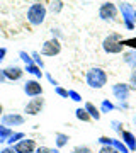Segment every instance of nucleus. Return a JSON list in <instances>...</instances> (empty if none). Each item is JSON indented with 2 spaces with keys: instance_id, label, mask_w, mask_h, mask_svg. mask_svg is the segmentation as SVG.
<instances>
[{
  "instance_id": "nucleus-1",
  "label": "nucleus",
  "mask_w": 136,
  "mask_h": 153,
  "mask_svg": "<svg viewBox=\"0 0 136 153\" xmlns=\"http://www.w3.org/2000/svg\"><path fill=\"white\" fill-rule=\"evenodd\" d=\"M85 80H87L88 87L92 88H102L106 83H107V73L102 70V68H90L87 71V76H85Z\"/></svg>"
},
{
  "instance_id": "nucleus-2",
  "label": "nucleus",
  "mask_w": 136,
  "mask_h": 153,
  "mask_svg": "<svg viewBox=\"0 0 136 153\" xmlns=\"http://www.w3.org/2000/svg\"><path fill=\"white\" fill-rule=\"evenodd\" d=\"M46 14H48V9L41 4V2H36L27 9V21L31 22L33 26H41L46 19Z\"/></svg>"
},
{
  "instance_id": "nucleus-3",
  "label": "nucleus",
  "mask_w": 136,
  "mask_h": 153,
  "mask_svg": "<svg viewBox=\"0 0 136 153\" xmlns=\"http://www.w3.org/2000/svg\"><path fill=\"white\" fill-rule=\"evenodd\" d=\"M102 49L107 55H119V53H123L124 44H123L121 36L119 34H109L107 38L102 41Z\"/></svg>"
},
{
  "instance_id": "nucleus-4",
  "label": "nucleus",
  "mask_w": 136,
  "mask_h": 153,
  "mask_svg": "<svg viewBox=\"0 0 136 153\" xmlns=\"http://www.w3.org/2000/svg\"><path fill=\"white\" fill-rule=\"evenodd\" d=\"M60 51H61V43L58 38L48 39L41 46V55L43 56H56V55H60Z\"/></svg>"
},
{
  "instance_id": "nucleus-5",
  "label": "nucleus",
  "mask_w": 136,
  "mask_h": 153,
  "mask_svg": "<svg viewBox=\"0 0 136 153\" xmlns=\"http://www.w3.org/2000/svg\"><path fill=\"white\" fill-rule=\"evenodd\" d=\"M99 17L102 21H116L117 17V7L112 2H104L99 9Z\"/></svg>"
},
{
  "instance_id": "nucleus-6",
  "label": "nucleus",
  "mask_w": 136,
  "mask_h": 153,
  "mask_svg": "<svg viewBox=\"0 0 136 153\" xmlns=\"http://www.w3.org/2000/svg\"><path fill=\"white\" fill-rule=\"evenodd\" d=\"M119 10L123 12V21H124V26H126V29H133L135 27V9L128 4V2H123L121 4V7H119Z\"/></svg>"
},
{
  "instance_id": "nucleus-7",
  "label": "nucleus",
  "mask_w": 136,
  "mask_h": 153,
  "mask_svg": "<svg viewBox=\"0 0 136 153\" xmlns=\"http://www.w3.org/2000/svg\"><path fill=\"white\" fill-rule=\"evenodd\" d=\"M43 107H44V99L39 95V97H33L27 102L26 107H24V112L27 116H38L43 111Z\"/></svg>"
},
{
  "instance_id": "nucleus-8",
  "label": "nucleus",
  "mask_w": 136,
  "mask_h": 153,
  "mask_svg": "<svg viewBox=\"0 0 136 153\" xmlns=\"http://www.w3.org/2000/svg\"><path fill=\"white\" fill-rule=\"evenodd\" d=\"M36 148H38L36 146V141L31 140V138H24V140H21V141H17L14 145L16 153H34Z\"/></svg>"
},
{
  "instance_id": "nucleus-9",
  "label": "nucleus",
  "mask_w": 136,
  "mask_h": 153,
  "mask_svg": "<svg viewBox=\"0 0 136 153\" xmlns=\"http://www.w3.org/2000/svg\"><path fill=\"white\" fill-rule=\"evenodd\" d=\"M24 92L29 97H39V95H43V87L38 80H27L24 83Z\"/></svg>"
},
{
  "instance_id": "nucleus-10",
  "label": "nucleus",
  "mask_w": 136,
  "mask_h": 153,
  "mask_svg": "<svg viewBox=\"0 0 136 153\" xmlns=\"http://www.w3.org/2000/svg\"><path fill=\"white\" fill-rule=\"evenodd\" d=\"M4 71H5V78H7V80H10V82H17V80H21L22 75H24V70H22L21 66H17V65L7 66Z\"/></svg>"
},
{
  "instance_id": "nucleus-11",
  "label": "nucleus",
  "mask_w": 136,
  "mask_h": 153,
  "mask_svg": "<svg viewBox=\"0 0 136 153\" xmlns=\"http://www.w3.org/2000/svg\"><path fill=\"white\" fill-rule=\"evenodd\" d=\"M2 124L4 126H21L24 124V116L21 114H4L2 116Z\"/></svg>"
},
{
  "instance_id": "nucleus-12",
  "label": "nucleus",
  "mask_w": 136,
  "mask_h": 153,
  "mask_svg": "<svg viewBox=\"0 0 136 153\" xmlns=\"http://www.w3.org/2000/svg\"><path fill=\"white\" fill-rule=\"evenodd\" d=\"M129 85H126V83H116L114 87H112V94L116 95V99H119L121 102H124L126 99H128V94H129Z\"/></svg>"
},
{
  "instance_id": "nucleus-13",
  "label": "nucleus",
  "mask_w": 136,
  "mask_h": 153,
  "mask_svg": "<svg viewBox=\"0 0 136 153\" xmlns=\"http://www.w3.org/2000/svg\"><path fill=\"white\" fill-rule=\"evenodd\" d=\"M121 136H123V140H124V145L129 146L131 152H136V140H135V136H133L129 131H123L121 133Z\"/></svg>"
},
{
  "instance_id": "nucleus-14",
  "label": "nucleus",
  "mask_w": 136,
  "mask_h": 153,
  "mask_svg": "<svg viewBox=\"0 0 136 153\" xmlns=\"http://www.w3.org/2000/svg\"><path fill=\"white\" fill-rule=\"evenodd\" d=\"M85 111L88 112V116H90L92 119H95V121L100 119V114H102V112H100V111H99L92 102H87V104H85Z\"/></svg>"
},
{
  "instance_id": "nucleus-15",
  "label": "nucleus",
  "mask_w": 136,
  "mask_h": 153,
  "mask_svg": "<svg viewBox=\"0 0 136 153\" xmlns=\"http://www.w3.org/2000/svg\"><path fill=\"white\" fill-rule=\"evenodd\" d=\"M12 129L10 128H9V126H0V143H7V140H9V138L12 136Z\"/></svg>"
},
{
  "instance_id": "nucleus-16",
  "label": "nucleus",
  "mask_w": 136,
  "mask_h": 153,
  "mask_svg": "<svg viewBox=\"0 0 136 153\" xmlns=\"http://www.w3.org/2000/svg\"><path fill=\"white\" fill-rule=\"evenodd\" d=\"M75 116H77V119L83 121V123H88V121H92V117L88 116V112L85 111V107H78V109L75 111Z\"/></svg>"
},
{
  "instance_id": "nucleus-17",
  "label": "nucleus",
  "mask_w": 136,
  "mask_h": 153,
  "mask_svg": "<svg viewBox=\"0 0 136 153\" xmlns=\"http://www.w3.org/2000/svg\"><path fill=\"white\" fill-rule=\"evenodd\" d=\"M54 138H56V148H63L68 143V140H70L68 134H65V133H56Z\"/></svg>"
},
{
  "instance_id": "nucleus-18",
  "label": "nucleus",
  "mask_w": 136,
  "mask_h": 153,
  "mask_svg": "<svg viewBox=\"0 0 136 153\" xmlns=\"http://www.w3.org/2000/svg\"><path fill=\"white\" fill-rule=\"evenodd\" d=\"M26 71L27 73H31V75H34V76H38V78H41L43 76V71H41V68H39L38 65H26Z\"/></svg>"
},
{
  "instance_id": "nucleus-19",
  "label": "nucleus",
  "mask_w": 136,
  "mask_h": 153,
  "mask_svg": "<svg viewBox=\"0 0 136 153\" xmlns=\"http://www.w3.org/2000/svg\"><path fill=\"white\" fill-rule=\"evenodd\" d=\"M24 138H26V134H24V133H21V131H19V133H12V136L7 140V143L14 146L17 141H21V140H24Z\"/></svg>"
},
{
  "instance_id": "nucleus-20",
  "label": "nucleus",
  "mask_w": 136,
  "mask_h": 153,
  "mask_svg": "<svg viewBox=\"0 0 136 153\" xmlns=\"http://www.w3.org/2000/svg\"><path fill=\"white\" fill-rule=\"evenodd\" d=\"M61 9H63V2H61V0H53V2L49 4V10L53 12V14L61 12Z\"/></svg>"
},
{
  "instance_id": "nucleus-21",
  "label": "nucleus",
  "mask_w": 136,
  "mask_h": 153,
  "mask_svg": "<svg viewBox=\"0 0 136 153\" xmlns=\"http://www.w3.org/2000/svg\"><path fill=\"white\" fill-rule=\"evenodd\" d=\"M114 104L112 102H109V100H102V104H100V112H109V111H114Z\"/></svg>"
},
{
  "instance_id": "nucleus-22",
  "label": "nucleus",
  "mask_w": 136,
  "mask_h": 153,
  "mask_svg": "<svg viewBox=\"0 0 136 153\" xmlns=\"http://www.w3.org/2000/svg\"><path fill=\"white\" fill-rule=\"evenodd\" d=\"M34 153H58V148H49V146H38Z\"/></svg>"
},
{
  "instance_id": "nucleus-23",
  "label": "nucleus",
  "mask_w": 136,
  "mask_h": 153,
  "mask_svg": "<svg viewBox=\"0 0 136 153\" xmlns=\"http://www.w3.org/2000/svg\"><path fill=\"white\" fill-rule=\"evenodd\" d=\"M19 56H21V60L24 61L26 65H33V63H34V61H33V56L27 55L26 51H21V53H19Z\"/></svg>"
},
{
  "instance_id": "nucleus-24",
  "label": "nucleus",
  "mask_w": 136,
  "mask_h": 153,
  "mask_svg": "<svg viewBox=\"0 0 136 153\" xmlns=\"http://www.w3.org/2000/svg\"><path fill=\"white\" fill-rule=\"evenodd\" d=\"M31 56H33V61H34V65H38L39 68H44V63H43V60L39 58V53H38V51H34V53H33Z\"/></svg>"
},
{
  "instance_id": "nucleus-25",
  "label": "nucleus",
  "mask_w": 136,
  "mask_h": 153,
  "mask_svg": "<svg viewBox=\"0 0 136 153\" xmlns=\"http://www.w3.org/2000/svg\"><path fill=\"white\" fill-rule=\"evenodd\" d=\"M99 153H119V152H117L112 145H104V146L99 150Z\"/></svg>"
},
{
  "instance_id": "nucleus-26",
  "label": "nucleus",
  "mask_w": 136,
  "mask_h": 153,
  "mask_svg": "<svg viewBox=\"0 0 136 153\" xmlns=\"http://www.w3.org/2000/svg\"><path fill=\"white\" fill-rule=\"evenodd\" d=\"M129 88L136 90V65L133 66V73H131V82H129Z\"/></svg>"
},
{
  "instance_id": "nucleus-27",
  "label": "nucleus",
  "mask_w": 136,
  "mask_h": 153,
  "mask_svg": "<svg viewBox=\"0 0 136 153\" xmlns=\"http://www.w3.org/2000/svg\"><path fill=\"white\" fill-rule=\"evenodd\" d=\"M71 153H92V150H90L88 146H85V145H83V146H75Z\"/></svg>"
},
{
  "instance_id": "nucleus-28",
  "label": "nucleus",
  "mask_w": 136,
  "mask_h": 153,
  "mask_svg": "<svg viewBox=\"0 0 136 153\" xmlns=\"http://www.w3.org/2000/svg\"><path fill=\"white\" fill-rule=\"evenodd\" d=\"M68 97L71 99V100H75V102H80L82 97H80V94L75 92V90H68Z\"/></svg>"
},
{
  "instance_id": "nucleus-29",
  "label": "nucleus",
  "mask_w": 136,
  "mask_h": 153,
  "mask_svg": "<svg viewBox=\"0 0 136 153\" xmlns=\"http://www.w3.org/2000/svg\"><path fill=\"white\" fill-rule=\"evenodd\" d=\"M54 92L58 94L60 97H68V90H65V88L60 87V85H58V87H54Z\"/></svg>"
},
{
  "instance_id": "nucleus-30",
  "label": "nucleus",
  "mask_w": 136,
  "mask_h": 153,
  "mask_svg": "<svg viewBox=\"0 0 136 153\" xmlns=\"http://www.w3.org/2000/svg\"><path fill=\"white\" fill-rule=\"evenodd\" d=\"M0 153H16V150H14V146H7V148H4Z\"/></svg>"
},
{
  "instance_id": "nucleus-31",
  "label": "nucleus",
  "mask_w": 136,
  "mask_h": 153,
  "mask_svg": "<svg viewBox=\"0 0 136 153\" xmlns=\"http://www.w3.org/2000/svg\"><path fill=\"white\" fill-rule=\"evenodd\" d=\"M5 55H7V49L5 48H0V61L5 58Z\"/></svg>"
},
{
  "instance_id": "nucleus-32",
  "label": "nucleus",
  "mask_w": 136,
  "mask_h": 153,
  "mask_svg": "<svg viewBox=\"0 0 136 153\" xmlns=\"http://www.w3.org/2000/svg\"><path fill=\"white\" fill-rule=\"evenodd\" d=\"M5 80H7V78H5V71L0 68V82H5Z\"/></svg>"
},
{
  "instance_id": "nucleus-33",
  "label": "nucleus",
  "mask_w": 136,
  "mask_h": 153,
  "mask_svg": "<svg viewBox=\"0 0 136 153\" xmlns=\"http://www.w3.org/2000/svg\"><path fill=\"white\" fill-rule=\"evenodd\" d=\"M46 76H48V80H49V82H51V83H53L54 87H58V82H56V80H54L53 76H51V75H46Z\"/></svg>"
},
{
  "instance_id": "nucleus-34",
  "label": "nucleus",
  "mask_w": 136,
  "mask_h": 153,
  "mask_svg": "<svg viewBox=\"0 0 136 153\" xmlns=\"http://www.w3.org/2000/svg\"><path fill=\"white\" fill-rule=\"evenodd\" d=\"M2 112H4V107H2V104H0V117L4 116V114H2Z\"/></svg>"
},
{
  "instance_id": "nucleus-35",
  "label": "nucleus",
  "mask_w": 136,
  "mask_h": 153,
  "mask_svg": "<svg viewBox=\"0 0 136 153\" xmlns=\"http://www.w3.org/2000/svg\"><path fill=\"white\" fill-rule=\"evenodd\" d=\"M135 21H136V9H135Z\"/></svg>"
}]
</instances>
